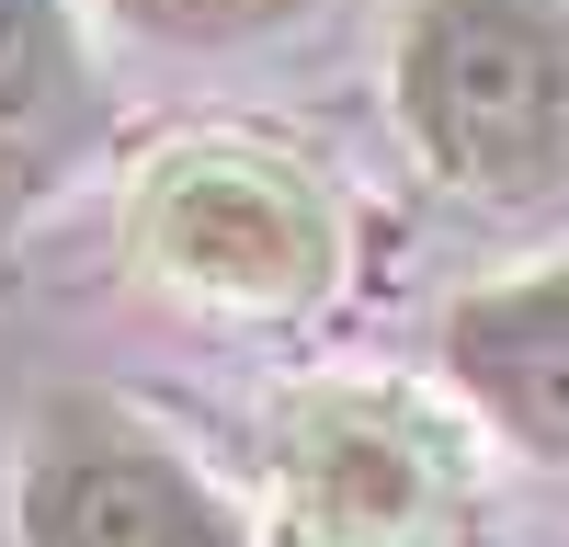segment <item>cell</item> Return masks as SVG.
I'll list each match as a JSON object with an SVG mask.
<instances>
[{"mask_svg": "<svg viewBox=\"0 0 569 547\" xmlns=\"http://www.w3.org/2000/svg\"><path fill=\"white\" fill-rule=\"evenodd\" d=\"M399 149L456 206L525 217L569 195V12L558 0H410L388 34Z\"/></svg>", "mask_w": 569, "mask_h": 547, "instance_id": "obj_3", "label": "cell"}, {"mask_svg": "<svg viewBox=\"0 0 569 547\" xmlns=\"http://www.w3.org/2000/svg\"><path fill=\"white\" fill-rule=\"evenodd\" d=\"M103 149V69H91L80 0H0V286L34 217Z\"/></svg>", "mask_w": 569, "mask_h": 547, "instance_id": "obj_6", "label": "cell"}, {"mask_svg": "<svg viewBox=\"0 0 569 547\" xmlns=\"http://www.w3.org/2000/svg\"><path fill=\"white\" fill-rule=\"evenodd\" d=\"M433 377L501 456L569 468V262L467 286L433 319Z\"/></svg>", "mask_w": 569, "mask_h": 547, "instance_id": "obj_5", "label": "cell"}, {"mask_svg": "<svg viewBox=\"0 0 569 547\" xmlns=\"http://www.w3.org/2000/svg\"><path fill=\"white\" fill-rule=\"evenodd\" d=\"M126 262L171 308L240 319V331H297L342 297L353 274V217L330 171L273 149V137L206 126L137 160L126 182Z\"/></svg>", "mask_w": 569, "mask_h": 547, "instance_id": "obj_1", "label": "cell"}, {"mask_svg": "<svg viewBox=\"0 0 569 547\" xmlns=\"http://www.w3.org/2000/svg\"><path fill=\"white\" fill-rule=\"evenodd\" d=\"M479 445L445 377H308L262 410V547H490Z\"/></svg>", "mask_w": 569, "mask_h": 547, "instance_id": "obj_2", "label": "cell"}, {"mask_svg": "<svg viewBox=\"0 0 569 547\" xmlns=\"http://www.w3.org/2000/svg\"><path fill=\"white\" fill-rule=\"evenodd\" d=\"M103 12H114L137 46H171V58H240V46L297 34L319 0H103Z\"/></svg>", "mask_w": 569, "mask_h": 547, "instance_id": "obj_7", "label": "cell"}, {"mask_svg": "<svg viewBox=\"0 0 569 547\" xmlns=\"http://www.w3.org/2000/svg\"><path fill=\"white\" fill-rule=\"evenodd\" d=\"M12 547H262V525L126 399L46 388L12 445Z\"/></svg>", "mask_w": 569, "mask_h": 547, "instance_id": "obj_4", "label": "cell"}]
</instances>
